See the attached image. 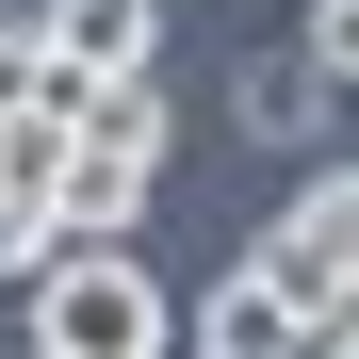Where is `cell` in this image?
Instances as JSON below:
<instances>
[{
	"label": "cell",
	"mask_w": 359,
	"mask_h": 359,
	"mask_svg": "<svg viewBox=\"0 0 359 359\" xmlns=\"http://www.w3.org/2000/svg\"><path fill=\"white\" fill-rule=\"evenodd\" d=\"M163 343H180V311L131 245H66L33 278V359H163Z\"/></svg>",
	"instance_id": "obj_1"
},
{
	"label": "cell",
	"mask_w": 359,
	"mask_h": 359,
	"mask_svg": "<svg viewBox=\"0 0 359 359\" xmlns=\"http://www.w3.org/2000/svg\"><path fill=\"white\" fill-rule=\"evenodd\" d=\"M163 180V98L147 82H82V163H66V245H131Z\"/></svg>",
	"instance_id": "obj_2"
},
{
	"label": "cell",
	"mask_w": 359,
	"mask_h": 359,
	"mask_svg": "<svg viewBox=\"0 0 359 359\" xmlns=\"http://www.w3.org/2000/svg\"><path fill=\"white\" fill-rule=\"evenodd\" d=\"M245 262L294 294V311H359V163H327L311 196H294V212L262 229V245H245Z\"/></svg>",
	"instance_id": "obj_3"
},
{
	"label": "cell",
	"mask_w": 359,
	"mask_h": 359,
	"mask_svg": "<svg viewBox=\"0 0 359 359\" xmlns=\"http://www.w3.org/2000/svg\"><path fill=\"white\" fill-rule=\"evenodd\" d=\"M294 343H311V311H294L262 262H229V278L196 294V359H294Z\"/></svg>",
	"instance_id": "obj_4"
},
{
	"label": "cell",
	"mask_w": 359,
	"mask_h": 359,
	"mask_svg": "<svg viewBox=\"0 0 359 359\" xmlns=\"http://www.w3.org/2000/svg\"><path fill=\"white\" fill-rule=\"evenodd\" d=\"M49 49H66V82H147L163 0H49Z\"/></svg>",
	"instance_id": "obj_5"
},
{
	"label": "cell",
	"mask_w": 359,
	"mask_h": 359,
	"mask_svg": "<svg viewBox=\"0 0 359 359\" xmlns=\"http://www.w3.org/2000/svg\"><path fill=\"white\" fill-rule=\"evenodd\" d=\"M311 98H327V66H311V49H262V66L229 82V114H245L262 147H294V131H311Z\"/></svg>",
	"instance_id": "obj_6"
},
{
	"label": "cell",
	"mask_w": 359,
	"mask_h": 359,
	"mask_svg": "<svg viewBox=\"0 0 359 359\" xmlns=\"http://www.w3.org/2000/svg\"><path fill=\"white\" fill-rule=\"evenodd\" d=\"M49 262H66V212H49V196H33V180H0V278H17V294H33Z\"/></svg>",
	"instance_id": "obj_7"
},
{
	"label": "cell",
	"mask_w": 359,
	"mask_h": 359,
	"mask_svg": "<svg viewBox=\"0 0 359 359\" xmlns=\"http://www.w3.org/2000/svg\"><path fill=\"white\" fill-rule=\"evenodd\" d=\"M49 82H66V49H49V17H0V114H17V98H49Z\"/></svg>",
	"instance_id": "obj_8"
},
{
	"label": "cell",
	"mask_w": 359,
	"mask_h": 359,
	"mask_svg": "<svg viewBox=\"0 0 359 359\" xmlns=\"http://www.w3.org/2000/svg\"><path fill=\"white\" fill-rule=\"evenodd\" d=\"M311 66H327V82H359V0H311Z\"/></svg>",
	"instance_id": "obj_9"
}]
</instances>
